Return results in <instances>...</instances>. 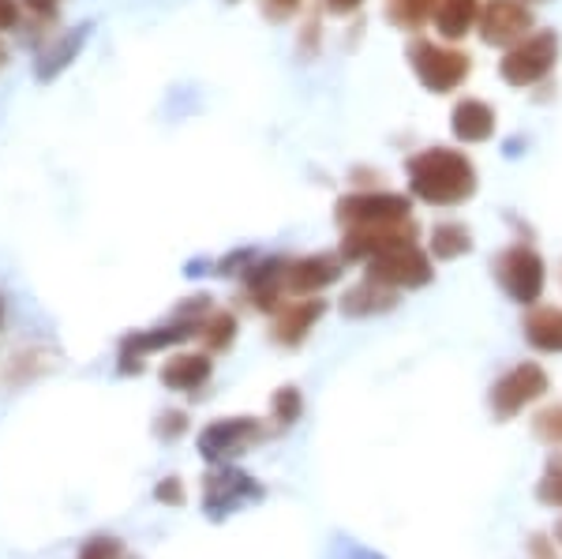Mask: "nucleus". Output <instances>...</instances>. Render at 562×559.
I'll return each mask as SVG.
<instances>
[{
	"label": "nucleus",
	"mask_w": 562,
	"mask_h": 559,
	"mask_svg": "<svg viewBox=\"0 0 562 559\" xmlns=\"http://www.w3.org/2000/svg\"><path fill=\"white\" fill-rule=\"evenodd\" d=\"M409 188L416 200L428 206H458L473 200L476 192V166L469 155L450 147H431L409 158Z\"/></svg>",
	"instance_id": "obj_1"
},
{
	"label": "nucleus",
	"mask_w": 562,
	"mask_h": 559,
	"mask_svg": "<svg viewBox=\"0 0 562 559\" xmlns=\"http://www.w3.org/2000/svg\"><path fill=\"white\" fill-rule=\"evenodd\" d=\"M409 65L416 71L424 87L435 90V94H447V90H458L473 71V60L469 53L450 49V45H439L431 38H416L409 45Z\"/></svg>",
	"instance_id": "obj_2"
},
{
	"label": "nucleus",
	"mask_w": 562,
	"mask_h": 559,
	"mask_svg": "<svg viewBox=\"0 0 562 559\" xmlns=\"http://www.w3.org/2000/svg\"><path fill=\"white\" fill-rule=\"evenodd\" d=\"M555 60H559V34L537 31L525 42L506 49V57L498 60V76H503L510 87H532L555 68Z\"/></svg>",
	"instance_id": "obj_3"
},
{
	"label": "nucleus",
	"mask_w": 562,
	"mask_h": 559,
	"mask_svg": "<svg viewBox=\"0 0 562 559\" xmlns=\"http://www.w3.org/2000/svg\"><path fill=\"white\" fill-rule=\"evenodd\" d=\"M495 278H498V286L510 293V301H518V304H537L543 293V282H548L543 259L529 245L506 248L503 256L495 259Z\"/></svg>",
	"instance_id": "obj_4"
},
{
	"label": "nucleus",
	"mask_w": 562,
	"mask_h": 559,
	"mask_svg": "<svg viewBox=\"0 0 562 559\" xmlns=\"http://www.w3.org/2000/svg\"><path fill=\"white\" fill-rule=\"evenodd\" d=\"M368 278L390 286V290H416V286L431 282V259L416 245L390 248L383 256L368 259Z\"/></svg>",
	"instance_id": "obj_5"
},
{
	"label": "nucleus",
	"mask_w": 562,
	"mask_h": 559,
	"mask_svg": "<svg viewBox=\"0 0 562 559\" xmlns=\"http://www.w3.org/2000/svg\"><path fill=\"white\" fill-rule=\"evenodd\" d=\"M262 500V484H256V477L229 470V466H217V470L206 473L203 481V511L211 518H225L233 515L244 503Z\"/></svg>",
	"instance_id": "obj_6"
},
{
	"label": "nucleus",
	"mask_w": 562,
	"mask_h": 559,
	"mask_svg": "<svg viewBox=\"0 0 562 559\" xmlns=\"http://www.w3.org/2000/svg\"><path fill=\"white\" fill-rule=\"evenodd\" d=\"M259 439L262 428L251 417H222L199 432V455L211 466H225L229 458L244 455L251 444H259Z\"/></svg>",
	"instance_id": "obj_7"
},
{
	"label": "nucleus",
	"mask_w": 562,
	"mask_h": 559,
	"mask_svg": "<svg viewBox=\"0 0 562 559\" xmlns=\"http://www.w3.org/2000/svg\"><path fill=\"white\" fill-rule=\"evenodd\" d=\"M413 211L409 195L402 192H357L338 200V222L352 230V225H386L405 222Z\"/></svg>",
	"instance_id": "obj_8"
},
{
	"label": "nucleus",
	"mask_w": 562,
	"mask_h": 559,
	"mask_svg": "<svg viewBox=\"0 0 562 559\" xmlns=\"http://www.w3.org/2000/svg\"><path fill=\"white\" fill-rule=\"evenodd\" d=\"M480 38L487 45H518L532 34V12L525 0H487L480 8Z\"/></svg>",
	"instance_id": "obj_9"
},
{
	"label": "nucleus",
	"mask_w": 562,
	"mask_h": 559,
	"mask_svg": "<svg viewBox=\"0 0 562 559\" xmlns=\"http://www.w3.org/2000/svg\"><path fill=\"white\" fill-rule=\"evenodd\" d=\"M402 245H416V225L413 219L405 222H386V225H352L346 230V241H341V256L346 259H368L383 256L390 248Z\"/></svg>",
	"instance_id": "obj_10"
},
{
	"label": "nucleus",
	"mask_w": 562,
	"mask_h": 559,
	"mask_svg": "<svg viewBox=\"0 0 562 559\" xmlns=\"http://www.w3.org/2000/svg\"><path fill=\"white\" fill-rule=\"evenodd\" d=\"M543 394H548V372L540 365H518L492 387V410L506 421Z\"/></svg>",
	"instance_id": "obj_11"
},
{
	"label": "nucleus",
	"mask_w": 562,
	"mask_h": 559,
	"mask_svg": "<svg viewBox=\"0 0 562 559\" xmlns=\"http://www.w3.org/2000/svg\"><path fill=\"white\" fill-rule=\"evenodd\" d=\"M203 327L199 320H180L173 327H154V331H135L121 342V372L132 376V372H143V357L147 354H158V349H169L177 342H188L195 331Z\"/></svg>",
	"instance_id": "obj_12"
},
{
	"label": "nucleus",
	"mask_w": 562,
	"mask_h": 559,
	"mask_svg": "<svg viewBox=\"0 0 562 559\" xmlns=\"http://www.w3.org/2000/svg\"><path fill=\"white\" fill-rule=\"evenodd\" d=\"M341 278V259L338 256H304L296 264L285 267V290L296 297H315L326 286H334Z\"/></svg>",
	"instance_id": "obj_13"
},
{
	"label": "nucleus",
	"mask_w": 562,
	"mask_h": 559,
	"mask_svg": "<svg viewBox=\"0 0 562 559\" xmlns=\"http://www.w3.org/2000/svg\"><path fill=\"white\" fill-rule=\"evenodd\" d=\"M323 312H326V301H319V297H315V301L285 304L274 320V342H281V346H301L315 331V323L323 320Z\"/></svg>",
	"instance_id": "obj_14"
},
{
	"label": "nucleus",
	"mask_w": 562,
	"mask_h": 559,
	"mask_svg": "<svg viewBox=\"0 0 562 559\" xmlns=\"http://www.w3.org/2000/svg\"><path fill=\"white\" fill-rule=\"evenodd\" d=\"M285 259H267L259 267H248V301L259 312H278L281 293H285Z\"/></svg>",
	"instance_id": "obj_15"
},
{
	"label": "nucleus",
	"mask_w": 562,
	"mask_h": 559,
	"mask_svg": "<svg viewBox=\"0 0 562 559\" xmlns=\"http://www.w3.org/2000/svg\"><path fill=\"white\" fill-rule=\"evenodd\" d=\"M450 128L461 143H487L495 135V110L480 98H461L450 116Z\"/></svg>",
	"instance_id": "obj_16"
},
{
	"label": "nucleus",
	"mask_w": 562,
	"mask_h": 559,
	"mask_svg": "<svg viewBox=\"0 0 562 559\" xmlns=\"http://www.w3.org/2000/svg\"><path fill=\"white\" fill-rule=\"evenodd\" d=\"M214 372V360L206 354H177L161 365V383L169 391H199Z\"/></svg>",
	"instance_id": "obj_17"
},
{
	"label": "nucleus",
	"mask_w": 562,
	"mask_h": 559,
	"mask_svg": "<svg viewBox=\"0 0 562 559\" xmlns=\"http://www.w3.org/2000/svg\"><path fill=\"white\" fill-rule=\"evenodd\" d=\"M397 304V293L390 290L383 282H360L341 297V312L352 315V320H364V315H375V312H390Z\"/></svg>",
	"instance_id": "obj_18"
},
{
	"label": "nucleus",
	"mask_w": 562,
	"mask_h": 559,
	"mask_svg": "<svg viewBox=\"0 0 562 559\" xmlns=\"http://www.w3.org/2000/svg\"><path fill=\"white\" fill-rule=\"evenodd\" d=\"M476 23H480L476 0H439V8H435V31H439L447 42L465 38Z\"/></svg>",
	"instance_id": "obj_19"
},
{
	"label": "nucleus",
	"mask_w": 562,
	"mask_h": 559,
	"mask_svg": "<svg viewBox=\"0 0 562 559\" xmlns=\"http://www.w3.org/2000/svg\"><path fill=\"white\" fill-rule=\"evenodd\" d=\"M87 34H90V26H79V31H71L65 34L53 49H45L42 57H38V68H34V76L42 79V83H49V79H57L60 71H65L71 60L79 57V49H83V42H87Z\"/></svg>",
	"instance_id": "obj_20"
},
{
	"label": "nucleus",
	"mask_w": 562,
	"mask_h": 559,
	"mask_svg": "<svg viewBox=\"0 0 562 559\" xmlns=\"http://www.w3.org/2000/svg\"><path fill=\"white\" fill-rule=\"evenodd\" d=\"M525 338L540 354H562V309H537L525 320Z\"/></svg>",
	"instance_id": "obj_21"
},
{
	"label": "nucleus",
	"mask_w": 562,
	"mask_h": 559,
	"mask_svg": "<svg viewBox=\"0 0 562 559\" xmlns=\"http://www.w3.org/2000/svg\"><path fill=\"white\" fill-rule=\"evenodd\" d=\"M473 248V233L461 222H439L431 230V256L435 259H458Z\"/></svg>",
	"instance_id": "obj_22"
},
{
	"label": "nucleus",
	"mask_w": 562,
	"mask_h": 559,
	"mask_svg": "<svg viewBox=\"0 0 562 559\" xmlns=\"http://www.w3.org/2000/svg\"><path fill=\"white\" fill-rule=\"evenodd\" d=\"M199 338H203V346L211 349V354L229 349L233 338H237V315H233V312H214L211 320L199 327Z\"/></svg>",
	"instance_id": "obj_23"
},
{
	"label": "nucleus",
	"mask_w": 562,
	"mask_h": 559,
	"mask_svg": "<svg viewBox=\"0 0 562 559\" xmlns=\"http://www.w3.org/2000/svg\"><path fill=\"white\" fill-rule=\"evenodd\" d=\"M435 8H439V0H390L386 15H390V23L405 26V31H416L428 15H435Z\"/></svg>",
	"instance_id": "obj_24"
},
{
	"label": "nucleus",
	"mask_w": 562,
	"mask_h": 559,
	"mask_svg": "<svg viewBox=\"0 0 562 559\" xmlns=\"http://www.w3.org/2000/svg\"><path fill=\"white\" fill-rule=\"evenodd\" d=\"M301 410H304V399L296 387H281L274 394V402H270V413H274L278 425H293V421H301Z\"/></svg>",
	"instance_id": "obj_25"
},
{
	"label": "nucleus",
	"mask_w": 562,
	"mask_h": 559,
	"mask_svg": "<svg viewBox=\"0 0 562 559\" xmlns=\"http://www.w3.org/2000/svg\"><path fill=\"white\" fill-rule=\"evenodd\" d=\"M537 495L543 503H551V507H562V455H555L548 462V473H543Z\"/></svg>",
	"instance_id": "obj_26"
},
{
	"label": "nucleus",
	"mask_w": 562,
	"mask_h": 559,
	"mask_svg": "<svg viewBox=\"0 0 562 559\" xmlns=\"http://www.w3.org/2000/svg\"><path fill=\"white\" fill-rule=\"evenodd\" d=\"M124 545L116 537H90L83 548H79V559H121Z\"/></svg>",
	"instance_id": "obj_27"
},
{
	"label": "nucleus",
	"mask_w": 562,
	"mask_h": 559,
	"mask_svg": "<svg viewBox=\"0 0 562 559\" xmlns=\"http://www.w3.org/2000/svg\"><path fill=\"white\" fill-rule=\"evenodd\" d=\"M537 436L548 439V444H562V405L540 413V417H537Z\"/></svg>",
	"instance_id": "obj_28"
},
{
	"label": "nucleus",
	"mask_w": 562,
	"mask_h": 559,
	"mask_svg": "<svg viewBox=\"0 0 562 559\" xmlns=\"http://www.w3.org/2000/svg\"><path fill=\"white\" fill-rule=\"evenodd\" d=\"M154 500L158 503H169V507H184V484L177 481V477H166V481H158V489H154Z\"/></svg>",
	"instance_id": "obj_29"
},
{
	"label": "nucleus",
	"mask_w": 562,
	"mask_h": 559,
	"mask_svg": "<svg viewBox=\"0 0 562 559\" xmlns=\"http://www.w3.org/2000/svg\"><path fill=\"white\" fill-rule=\"evenodd\" d=\"M184 432H188V413L169 410V413H161V417H158V436L161 439H177V436H184Z\"/></svg>",
	"instance_id": "obj_30"
},
{
	"label": "nucleus",
	"mask_w": 562,
	"mask_h": 559,
	"mask_svg": "<svg viewBox=\"0 0 562 559\" xmlns=\"http://www.w3.org/2000/svg\"><path fill=\"white\" fill-rule=\"evenodd\" d=\"M296 8H301V0H262V12L274 23H285L289 15H296Z\"/></svg>",
	"instance_id": "obj_31"
},
{
	"label": "nucleus",
	"mask_w": 562,
	"mask_h": 559,
	"mask_svg": "<svg viewBox=\"0 0 562 559\" xmlns=\"http://www.w3.org/2000/svg\"><path fill=\"white\" fill-rule=\"evenodd\" d=\"M20 23V0H0V31H12Z\"/></svg>",
	"instance_id": "obj_32"
},
{
	"label": "nucleus",
	"mask_w": 562,
	"mask_h": 559,
	"mask_svg": "<svg viewBox=\"0 0 562 559\" xmlns=\"http://www.w3.org/2000/svg\"><path fill=\"white\" fill-rule=\"evenodd\" d=\"M26 8H31L34 15H57V4L60 0H23Z\"/></svg>",
	"instance_id": "obj_33"
},
{
	"label": "nucleus",
	"mask_w": 562,
	"mask_h": 559,
	"mask_svg": "<svg viewBox=\"0 0 562 559\" xmlns=\"http://www.w3.org/2000/svg\"><path fill=\"white\" fill-rule=\"evenodd\" d=\"M360 4H364V0H326V8H330L334 15H349V12H357Z\"/></svg>",
	"instance_id": "obj_34"
},
{
	"label": "nucleus",
	"mask_w": 562,
	"mask_h": 559,
	"mask_svg": "<svg viewBox=\"0 0 562 559\" xmlns=\"http://www.w3.org/2000/svg\"><path fill=\"white\" fill-rule=\"evenodd\" d=\"M0 320H4V304H0Z\"/></svg>",
	"instance_id": "obj_35"
},
{
	"label": "nucleus",
	"mask_w": 562,
	"mask_h": 559,
	"mask_svg": "<svg viewBox=\"0 0 562 559\" xmlns=\"http://www.w3.org/2000/svg\"><path fill=\"white\" fill-rule=\"evenodd\" d=\"M532 4H543V0H532Z\"/></svg>",
	"instance_id": "obj_36"
},
{
	"label": "nucleus",
	"mask_w": 562,
	"mask_h": 559,
	"mask_svg": "<svg viewBox=\"0 0 562 559\" xmlns=\"http://www.w3.org/2000/svg\"><path fill=\"white\" fill-rule=\"evenodd\" d=\"M559 540H562V526H559Z\"/></svg>",
	"instance_id": "obj_37"
},
{
	"label": "nucleus",
	"mask_w": 562,
	"mask_h": 559,
	"mask_svg": "<svg viewBox=\"0 0 562 559\" xmlns=\"http://www.w3.org/2000/svg\"><path fill=\"white\" fill-rule=\"evenodd\" d=\"M0 57H4V53H0Z\"/></svg>",
	"instance_id": "obj_38"
}]
</instances>
